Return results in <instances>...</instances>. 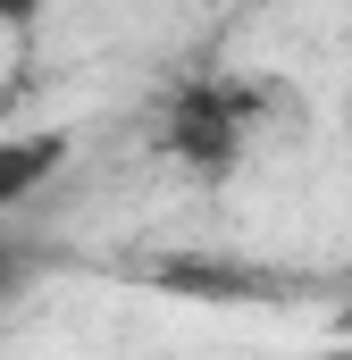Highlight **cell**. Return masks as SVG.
<instances>
[{
    "mask_svg": "<svg viewBox=\"0 0 352 360\" xmlns=\"http://www.w3.org/2000/svg\"><path fill=\"white\" fill-rule=\"evenodd\" d=\"M244 134H252V92H235V84H184L168 101V143L184 168H201V176H227L235 160H244Z\"/></svg>",
    "mask_w": 352,
    "mask_h": 360,
    "instance_id": "6da1fadb",
    "label": "cell"
},
{
    "mask_svg": "<svg viewBox=\"0 0 352 360\" xmlns=\"http://www.w3.org/2000/svg\"><path fill=\"white\" fill-rule=\"evenodd\" d=\"M68 168V134H0V210H17V201H34L42 184Z\"/></svg>",
    "mask_w": 352,
    "mask_h": 360,
    "instance_id": "7a4b0ae2",
    "label": "cell"
},
{
    "mask_svg": "<svg viewBox=\"0 0 352 360\" xmlns=\"http://www.w3.org/2000/svg\"><path fill=\"white\" fill-rule=\"evenodd\" d=\"M25 276H34V269H25V252H17V243H0V302H8Z\"/></svg>",
    "mask_w": 352,
    "mask_h": 360,
    "instance_id": "3957f363",
    "label": "cell"
},
{
    "mask_svg": "<svg viewBox=\"0 0 352 360\" xmlns=\"http://www.w3.org/2000/svg\"><path fill=\"white\" fill-rule=\"evenodd\" d=\"M319 360H352V352H319Z\"/></svg>",
    "mask_w": 352,
    "mask_h": 360,
    "instance_id": "277c9868",
    "label": "cell"
}]
</instances>
